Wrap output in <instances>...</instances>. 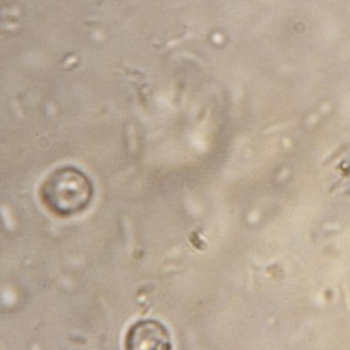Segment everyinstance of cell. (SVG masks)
I'll return each mask as SVG.
<instances>
[{
	"mask_svg": "<svg viewBox=\"0 0 350 350\" xmlns=\"http://www.w3.org/2000/svg\"><path fill=\"white\" fill-rule=\"evenodd\" d=\"M126 349H172L171 336L167 327L154 319H142L131 325L124 337Z\"/></svg>",
	"mask_w": 350,
	"mask_h": 350,
	"instance_id": "obj_2",
	"label": "cell"
},
{
	"mask_svg": "<svg viewBox=\"0 0 350 350\" xmlns=\"http://www.w3.org/2000/svg\"><path fill=\"white\" fill-rule=\"evenodd\" d=\"M40 200L53 214L69 217L83 212L92 202L94 186L79 167L63 165L54 170L40 185Z\"/></svg>",
	"mask_w": 350,
	"mask_h": 350,
	"instance_id": "obj_1",
	"label": "cell"
}]
</instances>
